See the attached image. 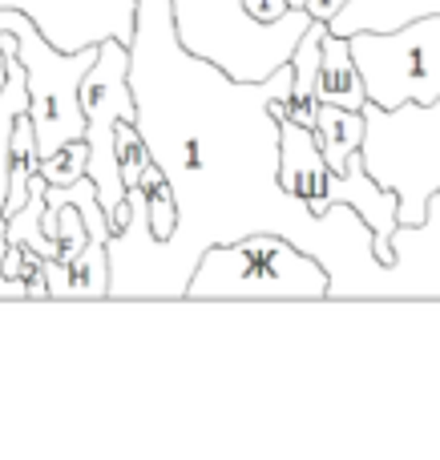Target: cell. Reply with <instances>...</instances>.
Masks as SVG:
<instances>
[{"label": "cell", "instance_id": "obj_1", "mask_svg": "<svg viewBox=\"0 0 440 460\" xmlns=\"http://www.w3.org/2000/svg\"><path fill=\"white\" fill-rule=\"evenodd\" d=\"M295 69L234 81L178 40L174 0H137L129 85L145 150L170 178L178 226L150 234V202L129 186V223L110 234V299H186L202 251L275 230L328 267V299H400L396 267L376 254V230L352 202L315 215L279 182L283 126L271 102L291 97Z\"/></svg>", "mask_w": 440, "mask_h": 460}, {"label": "cell", "instance_id": "obj_2", "mask_svg": "<svg viewBox=\"0 0 440 460\" xmlns=\"http://www.w3.org/2000/svg\"><path fill=\"white\" fill-rule=\"evenodd\" d=\"M315 16L291 8L279 21H263L247 0H174L178 40L202 61H215L234 81H267L275 69L291 65L304 32Z\"/></svg>", "mask_w": 440, "mask_h": 460}, {"label": "cell", "instance_id": "obj_3", "mask_svg": "<svg viewBox=\"0 0 440 460\" xmlns=\"http://www.w3.org/2000/svg\"><path fill=\"white\" fill-rule=\"evenodd\" d=\"M331 279L315 254L275 230L202 251L186 299H328Z\"/></svg>", "mask_w": 440, "mask_h": 460}, {"label": "cell", "instance_id": "obj_4", "mask_svg": "<svg viewBox=\"0 0 440 460\" xmlns=\"http://www.w3.org/2000/svg\"><path fill=\"white\" fill-rule=\"evenodd\" d=\"M364 166L380 186L400 194V223L420 226L428 218V199L440 190V102L380 110L364 105Z\"/></svg>", "mask_w": 440, "mask_h": 460}, {"label": "cell", "instance_id": "obj_5", "mask_svg": "<svg viewBox=\"0 0 440 460\" xmlns=\"http://www.w3.org/2000/svg\"><path fill=\"white\" fill-rule=\"evenodd\" d=\"M0 29H13L16 57L29 73V118L37 126V150L40 158L57 154L61 146L85 137V110H81V81L93 69L101 45L65 53L40 32V24L21 8H0Z\"/></svg>", "mask_w": 440, "mask_h": 460}, {"label": "cell", "instance_id": "obj_6", "mask_svg": "<svg viewBox=\"0 0 440 460\" xmlns=\"http://www.w3.org/2000/svg\"><path fill=\"white\" fill-rule=\"evenodd\" d=\"M352 57L364 73L368 102L380 110L440 102V13L417 16L400 29L352 32Z\"/></svg>", "mask_w": 440, "mask_h": 460}, {"label": "cell", "instance_id": "obj_7", "mask_svg": "<svg viewBox=\"0 0 440 460\" xmlns=\"http://www.w3.org/2000/svg\"><path fill=\"white\" fill-rule=\"evenodd\" d=\"M81 110H85V142H89V178L97 186L110 226H121L126 207V178L118 162V121H137V97L129 85V45L118 37L101 40L93 69L81 81Z\"/></svg>", "mask_w": 440, "mask_h": 460}, {"label": "cell", "instance_id": "obj_8", "mask_svg": "<svg viewBox=\"0 0 440 460\" xmlns=\"http://www.w3.org/2000/svg\"><path fill=\"white\" fill-rule=\"evenodd\" d=\"M0 8L29 13L65 53L101 45L110 37L129 45L137 32V0H0Z\"/></svg>", "mask_w": 440, "mask_h": 460}, {"label": "cell", "instance_id": "obj_9", "mask_svg": "<svg viewBox=\"0 0 440 460\" xmlns=\"http://www.w3.org/2000/svg\"><path fill=\"white\" fill-rule=\"evenodd\" d=\"M279 126H283L279 182L287 186L291 194H299L315 215H323V210H331V178H336V170L323 158L320 137H315L312 126H299V121H291V118H279Z\"/></svg>", "mask_w": 440, "mask_h": 460}, {"label": "cell", "instance_id": "obj_10", "mask_svg": "<svg viewBox=\"0 0 440 460\" xmlns=\"http://www.w3.org/2000/svg\"><path fill=\"white\" fill-rule=\"evenodd\" d=\"M323 37H328V21H312V29L304 32L295 57H291V97H275L271 110L275 118H291L299 126H312L320 118V69H323Z\"/></svg>", "mask_w": 440, "mask_h": 460}, {"label": "cell", "instance_id": "obj_11", "mask_svg": "<svg viewBox=\"0 0 440 460\" xmlns=\"http://www.w3.org/2000/svg\"><path fill=\"white\" fill-rule=\"evenodd\" d=\"M428 13H440V0H348L328 21V29L339 32V37H352V32H364V29L388 32Z\"/></svg>", "mask_w": 440, "mask_h": 460}, {"label": "cell", "instance_id": "obj_12", "mask_svg": "<svg viewBox=\"0 0 440 460\" xmlns=\"http://www.w3.org/2000/svg\"><path fill=\"white\" fill-rule=\"evenodd\" d=\"M320 102L348 105V110H364V105H368V85H364V73L352 57V40L331 29H328V37H323Z\"/></svg>", "mask_w": 440, "mask_h": 460}, {"label": "cell", "instance_id": "obj_13", "mask_svg": "<svg viewBox=\"0 0 440 460\" xmlns=\"http://www.w3.org/2000/svg\"><path fill=\"white\" fill-rule=\"evenodd\" d=\"M364 134H368V118L364 110H348V105L320 102V118H315V137L336 174H348L352 158L364 150Z\"/></svg>", "mask_w": 440, "mask_h": 460}, {"label": "cell", "instance_id": "obj_14", "mask_svg": "<svg viewBox=\"0 0 440 460\" xmlns=\"http://www.w3.org/2000/svg\"><path fill=\"white\" fill-rule=\"evenodd\" d=\"M29 73H24L21 57L8 53V81L0 89V207L8 202V158H13V134L16 121L29 113Z\"/></svg>", "mask_w": 440, "mask_h": 460}, {"label": "cell", "instance_id": "obj_15", "mask_svg": "<svg viewBox=\"0 0 440 460\" xmlns=\"http://www.w3.org/2000/svg\"><path fill=\"white\" fill-rule=\"evenodd\" d=\"M40 174H45V182H53V186H73L77 178H85L89 174V142L81 137V142H69L57 154L40 158Z\"/></svg>", "mask_w": 440, "mask_h": 460}, {"label": "cell", "instance_id": "obj_16", "mask_svg": "<svg viewBox=\"0 0 440 460\" xmlns=\"http://www.w3.org/2000/svg\"><path fill=\"white\" fill-rule=\"evenodd\" d=\"M247 8L263 21H279V16L291 13V0H247Z\"/></svg>", "mask_w": 440, "mask_h": 460}, {"label": "cell", "instance_id": "obj_17", "mask_svg": "<svg viewBox=\"0 0 440 460\" xmlns=\"http://www.w3.org/2000/svg\"><path fill=\"white\" fill-rule=\"evenodd\" d=\"M344 4H348V0H304V8L315 16V21H331V16H336Z\"/></svg>", "mask_w": 440, "mask_h": 460}, {"label": "cell", "instance_id": "obj_18", "mask_svg": "<svg viewBox=\"0 0 440 460\" xmlns=\"http://www.w3.org/2000/svg\"><path fill=\"white\" fill-rule=\"evenodd\" d=\"M0 299H29L24 283H16V279L4 275V254H0Z\"/></svg>", "mask_w": 440, "mask_h": 460}, {"label": "cell", "instance_id": "obj_19", "mask_svg": "<svg viewBox=\"0 0 440 460\" xmlns=\"http://www.w3.org/2000/svg\"><path fill=\"white\" fill-rule=\"evenodd\" d=\"M4 81H8V53H4V45H0V89H4Z\"/></svg>", "mask_w": 440, "mask_h": 460}]
</instances>
